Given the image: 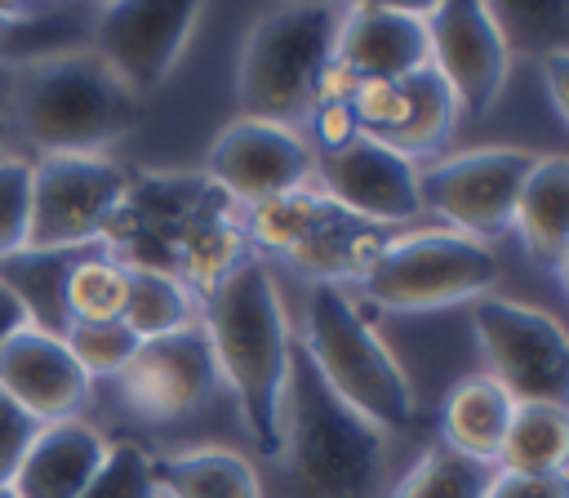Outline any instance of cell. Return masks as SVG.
I'll list each match as a JSON object with an SVG mask.
<instances>
[{
  "instance_id": "cell-41",
  "label": "cell",
  "mask_w": 569,
  "mask_h": 498,
  "mask_svg": "<svg viewBox=\"0 0 569 498\" xmlns=\"http://www.w3.org/2000/svg\"><path fill=\"white\" fill-rule=\"evenodd\" d=\"M556 271H560V285H565V293H569V258H565V262H560Z\"/></svg>"
},
{
  "instance_id": "cell-42",
  "label": "cell",
  "mask_w": 569,
  "mask_h": 498,
  "mask_svg": "<svg viewBox=\"0 0 569 498\" xmlns=\"http://www.w3.org/2000/svg\"><path fill=\"white\" fill-rule=\"evenodd\" d=\"M0 498H13V494H9V489H0Z\"/></svg>"
},
{
  "instance_id": "cell-2",
  "label": "cell",
  "mask_w": 569,
  "mask_h": 498,
  "mask_svg": "<svg viewBox=\"0 0 569 498\" xmlns=\"http://www.w3.org/2000/svg\"><path fill=\"white\" fill-rule=\"evenodd\" d=\"M138 116L142 102L89 44L13 67L9 120L40 156H107Z\"/></svg>"
},
{
  "instance_id": "cell-16",
  "label": "cell",
  "mask_w": 569,
  "mask_h": 498,
  "mask_svg": "<svg viewBox=\"0 0 569 498\" xmlns=\"http://www.w3.org/2000/svg\"><path fill=\"white\" fill-rule=\"evenodd\" d=\"M89 374L76 365L67 342L44 329H22L0 347V391L36 422L80 418L89 400Z\"/></svg>"
},
{
  "instance_id": "cell-17",
  "label": "cell",
  "mask_w": 569,
  "mask_h": 498,
  "mask_svg": "<svg viewBox=\"0 0 569 498\" xmlns=\"http://www.w3.org/2000/svg\"><path fill=\"white\" fill-rule=\"evenodd\" d=\"M431 4H351L338 27V62L356 80H405L431 67Z\"/></svg>"
},
{
  "instance_id": "cell-29",
  "label": "cell",
  "mask_w": 569,
  "mask_h": 498,
  "mask_svg": "<svg viewBox=\"0 0 569 498\" xmlns=\"http://www.w3.org/2000/svg\"><path fill=\"white\" fill-rule=\"evenodd\" d=\"M89 31V22L76 9H40V4H0V62H31L58 49H76V44H58L76 31Z\"/></svg>"
},
{
  "instance_id": "cell-6",
  "label": "cell",
  "mask_w": 569,
  "mask_h": 498,
  "mask_svg": "<svg viewBox=\"0 0 569 498\" xmlns=\"http://www.w3.org/2000/svg\"><path fill=\"white\" fill-rule=\"evenodd\" d=\"M227 213H236V205L209 173H196V169L129 173V191L111 213L98 249L111 253L120 267H151L173 276L182 245L204 222Z\"/></svg>"
},
{
  "instance_id": "cell-14",
  "label": "cell",
  "mask_w": 569,
  "mask_h": 498,
  "mask_svg": "<svg viewBox=\"0 0 569 498\" xmlns=\"http://www.w3.org/2000/svg\"><path fill=\"white\" fill-rule=\"evenodd\" d=\"M124 409H133L147 422H173L191 409H200L218 387V365L204 325L173 329L164 338L138 342L133 360L116 374Z\"/></svg>"
},
{
  "instance_id": "cell-7",
  "label": "cell",
  "mask_w": 569,
  "mask_h": 498,
  "mask_svg": "<svg viewBox=\"0 0 569 498\" xmlns=\"http://www.w3.org/2000/svg\"><path fill=\"white\" fill-rule=\"evenodd\" d=\"M498 253L449 227L391 236L387 249L360 276L365 298L387 311H436L476 302L498 285Z\"/></svg>"
},
{
  "instance_id": "cell-33",
  "label": "cell",
  "mask_w": 569,
  "mask_h": 498,
  "mask_svg": "<svg viewBox=\"0 0 569 498\" xmlns=\"http://www.w3.org/2000/svg\"><path fill=\"white\" fill-rule=\"evenodd\" d=\"M351 116H356L360 133L387 142L405 124V116H409L405 80H360L356 93H351Z\"/></svg>"
},
{
  "instance_id": "cell-5",
  "label": "cell",
  "mask_w": 569,
  "mask_h": 498,
  "mask_svg": "<svg viewBox=\"0 0 569 498\" xmlns=\"http://www.w3.org/2000/svg\"><path fill=\"white\" fill-rule=\"evenodd\" d=\"M342 4H280L267 9L244 44L236 67V98L244 116L293 124L316 107L320 71L338 53Z\"/></svg>"
},
{
  "instance_id": "cell-23",
  "label": "cell",
  "mask_w": 569,
  "mask_h": 498,
  "mask_svg": "<svg viewBox=\"0 0 569 498\" xmlns=\"http://www.w3.org/2000/svg\"><path fill=\"white\" fill-rule=\"evenodd\" d=\"M80 253L84 249H62V253L22 249V253L0 262V280L22 298V307L31 316V329H44V333H58V338L71 329L62 293H67V271Z\"/></svg>"
},
{
  "instance_id": "cell-18",
  "label": "cell",
  "mask_w": 569,
  "mask_h": 498,
  "mask_svg": "<svg viewBox=\"0 0 569 498\" xmlns=\"http://www.w3.org/2000/svg\"><path fill=\"white\" fill-rule=\"evenodd\" d=\"M391 236H396L391 227H378V222L347 213L342 205H333L316 187L307 218H302V231L289 245L284 262L293 271L311 276V285H342V280H360L369 271V262L387 249Z\"/></svg>"
},
{
  "instance_id": "cell-37",
  "label": "cell",
  "mask_w": 569,
  "mask_h": 498,
  "mask_svg": "<svg viewBox=\"0 0 569 498\" xmlns=\"http://www.w3.org/2000/svg\"><path fill=\"white\" fill-rule=\"evenodd\" d=\"M542 84H547L560 120L569 124V44L556 49V53H542Z\"/></svg>"
},
{
  "instance_id": "cell-19",
  "label": "cell",
  "mask_w": 569,
  "mask_h": 498,
  "mask_svg": "<svg viewBox=\"0 0 569 498\" xmlns=\"http://www.w3.org/2000/svg\"><path fill=\"white\" fill-rule=\"evenodd\" d=\"M107 436L84 422V418H62V422H44L36 427L9 494L13 498H80L84 485L98 476V467L107 462Z\"/></svg>"
},
{
  "instance_id": "cell-20",
  "label": "cell",
  "mask_w": 569,
  "mask_h": 498,
  "mask_svg": "<svg viewBox=\"0 0 569 498\" xmlns=\"http://www.w3.org/2000/svg\"><path fill=\"white\" fill-rule=\"evenodd\" d=\"M529 258L542 267H560L569 258V156H538L520 200H516V222Z\"/></svg>"
},
{
  "instance_id": "cell-3",
  "label": "cell",
  "mask_w": 569,
  "mask_h": 498,
  "mask_svg": "<svg viewBox=\"0 0 569 498\" xmlns=\"http://www.w3.org/2000/svg\"><path fill=\"white\" fill-rule=\"evenodd\" d=\"M382 458L387 436L329 391V382L293 338L280 445L293 498H373Z\"/></svg>"
},
{
  "instance_id": "cell-28",
  "label": "cell",
  "mask_w": 569,
  "mask_h": 498,
  "mask_svg": "<svg viewBox=\"0 0 569 498\" xmlns=\"http://www.w3.org/2000/svg\"><path fill=\"white\" fill-rule=\"evenodd\" d=\"M124 289H129V271L102 253V249H84L71 271H67V320L71 325H98V320H120L124 311Z\"/></svg>"
},
{
  "instance_id": "cell-27",
  "label": "cell",
  "mask_w": 569,
  "mask_h": 498,
  "mask_svg": "<svg viewBox=\"0 0 569 498\" xmlns=\"http://www.w3.org/2000/svg\"><path fill=\"white\" fill-rule=\"evenodd\" d=\"M493 476H498V462L467 458L440 440L427 454H418V462L405 471L391 498H485Z\"/></svg>"
},
{
  "instance_id": "cell-4",
  "label": "cell",
  "mask_w": 569,
  "mask_h": 498,
  "mask_svg": "<svg viewBox=\"0 0 569 498\" xmlns=\"http://www.w3.org/2000/svg\"><path fill=\"white\" fill-rule=\"evenodd\" d=\"M298 347L311 356V365L329 382V391L338 400H347L360 418H369L382 436L409 431V422L418 414L413 382L342 285L307 289Z\"/></svg>"
},
{
  "instance_id": "cell-25",
  "label": "cell",
  "mask_w": 569,
  "mask_h": 498,
  "mask_svg": "<svg viewBox=\"0 0 569 498\" xmlns=\"http://www.w3.org/2000/svg\"><path fill=\"white\" fill-rule=\"evenodd\" d=\"M124 271H129V289H124L120 325L133 329L138 342L196 325V293L178 276L151 267H124Z\"/></svg>"
},
{
  "instance_id": "cell-34",
  "label": "cell",
  "mask_w": 569,
  "mask_h": 498,
  "mask_svg": "<svg viewBox=\"0 0 569 498\" xmlns=\"http://www.w3.org/2000/svg\"><path fill=\"white\" fill-rule=\"evenodd\" d=\"M31 436H36V422L0 391V489H9V480H13V471H18V462H22L27 445H31Z\"/></svg>"
},
{
  "instance_id": "cell-15",
  "label": "cell",
  "mask_w": 569,
  "mask_h": 498,
  "mask_svg": "<svg viewBox=\"0 0 569 498\" xmlns=\"http://www.w3.org/2000/svg\"><path fill=\"white\" fill-rule=\"evenodd\" d=\"M316 187L347 213L378 227H400L422 213L418 165L369 133L338 151H316Z\"/></svg>"
},
{
  "instance_id": "cell-10",
  "label": "cell",
  "mask_w": 569,
  "mask_h": 498,
  "mask_svg": "<svg viewBox=\"0 0 569 498\" xmlns=\"http://www.w3.org/2000/svg\"><path fill=\"white\" fill-rule=\"evenodd\" d=\"M533 160L538 156L525 147H471V151L445 156L418 169V200L422 209L445 218L449 231L489 245L493 236L511 231L516 200Z\"/></svg>"
},
{
  "instance_id": "cell-8",
  "label": "cell",
  "mask_w": 569,
  "mask_h": 498,
  "mask_svg": "<svg viewBox=\"0 0 569 498\" xmlns=\"http://www.w3.org/2000/svg\"><path fill=\"white\" fill-rule=\"evenodd\" d=\"M471 329L485 374L516 405L569 409V329L551 311L485 293L471 302Z\"/></svg>"
},
{
  "instance_id": "cell-39",
  "label": "cell",
  "mask_w": 569,
  "mask_h": 498,
  "mask_svg": "<svg viewBox=\"0 0 569 498\" xmlns=\"http://www.w3.org/2000/svg\"><path fill=\"white\" fill-rule=\"evenodd\" d=\"M22 329H31V316H27L22 298L0 280V347H4L9 338H18Z\"/></svg>"
},
{
  "instance_id": "cell-40",
  "label": "cell",
  "mask_w": 569,
  "mask_h": 498,
  "mask_svg": "<svg viewBox=\"0 0 569 498\" xmlns=\"http://www.w3.org/2000/svg\"><path fill=\"white\" fill-rule=\"evenodd\" d=\"M9 98H13V62H0V120H9Z\"/></svg>"
},
{
  "instance_id": "cell-22",
  "label": "cell",
  "mask_w": 569,
  "mask_h": 498,
  "mask_svg": "<svg viewBox=\"0 0 569 498\" xmlns=\"http://www.w3.org/2000/svg\"><path fill=\"white\" fill-rule=\"evenodd\" d=\"M156 485L169 498H262L258 471L244 454L204 445V449H182L151 458Z\"/></svg>"
},
{
  "instance_id": "cell-11",
  "label": "cell",
  "mask_w": 569,
  "mask_h": 498,
  "mask_svg": "<svg viewBox=\"0 0 569 498\" xmlns=\"http://www.w3.org/2000/svg\"><path fill=\"white\" fill-rule=\"evenodd\" d=\"M431 67L458 102V120H485L502 98L511 71V44L493 18V4L445 0L427 9Z\"/></svg>"
},
{
  "instance_id": "cell-36",
  "label": "cell",
  "mask_w": 569,
  "mask_h": 498,
  "mask_svg": "<svg viewBox=\"0 0 569 498\" xmlns=\"http://www.w3.org/2000/svg\"><path fill=\"white\" fill-rule=\"evenodd\" d=\"M485 498H569V471H547V476L498 471Z\"/></svg>"
},
{
  "instance_id": "cell-35",
  "label": "cell",
  "mask_w": 569,
  "mask_h": 498,
  "mask_svg": "<svg viewBox=\"0 0 569 498\" xmlns=\"http://www.w3.org/2000/svg\"><path fill=\"white\" fill-rule=\"evenodd\" d=\"M307 120H311V138H307L311 151H338L351 138H360V124L351 116V102H316L307 111Z\"/></svg>"
},
{
  "instance_id": "cell-21",
  "label": "cell",
  "mask_w": 569,
  "mask_h": 498,
  "mask_svg": "<svg viewBox=\"0 0 569 498\" xmlns=\"http://www.w3.org/2000/svg\"><path fill=\"white\" fill-rule=\"evenodd\" d=\"M511 414H516V400L489 374H471V378L453 382L445 405H440L445 445L467 454V458L498 462V449H502V436L511 427Z\"/></svg>"
},
{
  "instance_id": "cell-1",
  "label": "cell",
  "mask_w": 569,
  "mask_h": 498,
  "mask_svg": "<svg viewBox=\"0 0 569 498\" xmlns=\"http://www.w3.org/2000/svg\"><path fill=\"white\" fill-rule=\"evenodd\" d=\"M204 302V333L213 347L218 382L231 387L240 422L258 458L280 462L284 445V387L293 360V329L280 285L262 258L236 267Z\"/></svg>"
},
{
  "instance_id": "cell-9",
  "label": "cell",
  "mask_w": 569,
  "mask_h": 498,
  "mask_svg": "<svg viewBox=\"0 0 569 498\" xmlns=\"http://www.w3.org/2000/svg\"><path fill=\"white\" fill-rule=\"evenodd\" d=\"M129 191V169L111 156H40L31 160V231L27 249L62 253L102 240Z\"/></svg>"
},
{
  "instance_id": "cell-24",
  "label": "cell",
  "mask_w": 569,
  "mask_h": 498,
  "mask_svg": "<svg viewBox=\"0 0 569 498\" xmlns=\"http://www.w3.org/2000/svg\"><path fill=\"white\" fill-rule=\"evenodd\" d=\"M498 471H525V476L569 471V409L516 405L498 449Z\"/></svg>"
},
{
  "instance_id": "cell-13",
  "label": "cell",
  "mask_w": 569,
  "mask_h": 498,
  "mask_svg": "<svg viewBox=\"0 0 569 498\" xmlns=\"http://www.w3.org/2000/svg\"><path fill=\"white\" fill-rule=\"evenodd\" d=\"M196 22H200V4H142V0L102 4L89 18V36H93L89 49L142 102L169 80Z\"/></svg>"
},
{
  "instance_id": "cell-43",
  "label": "cell",
  "mask_w": 569,
  "mask_h": 498,
  "mask_svg": "<svg viewBox=\"0 0 569 498\" xmlns=\"http://www.w3.org/2000/svg\"><path fill=\"white\" fill-rule=\"evenodd\" d=\"M156 498H169V494H156Z\"/></svg>"
},
{
  "instance_id": "cell-38",
  "label": "cell",
  "mask_w": 569,
  "mask_h": 498,
  "mask_svg": "<svg viewBox=\"0 0 569 498\" xmlns=\"http://www.w3.org/2000/svg\"><path fill=\"white\" fill-rule=\"evenodd\" d=\"M356 76L333 58L325 71H320V84H316V102H351V93H356Z\"/></svg>"
},
{
  "instance_id": "cell-12",
  "label": "cell",
  "mask_w": 569,
  "mask_h": 498,
  "mask_svg": "<svg viewBox=\"0 0 569 498\" xmlns=\"http://www.w3.org/2000/svg\"><path fill=\"white\" fill-rule=\"evenodd\" d=\"M204 173L231 196L236 209H253L298 187H316V151L293 124L240 116L218 129Z\"/></svg>"
},
{
  "instance_id": "cell-30",
  "label": "cell",
  "mask_w": 569,
  "mask_h": 498,
  "mask_svg": "<svg viewBox=\"0 0 569 498\" xmlns=\"http://www.w3.org/2000/svg\"><path fill=\"white\" fill-rule=\"evenodd\" d=\"M67 351L76 356V365L89 374V378H116L133 351H138V338L133 329H124L120 320H98V325H71L62 333Z\"/></svg>"
},
{
  "instance_id": "cell-26",
  "label": "cell",
  "mask_w": 569,
  "mask_h": 498,
  "mask_svg": "<svg viewBox=\"0 0 569 498\" xmlns=\"http://www.w3.org/2000/svg\"><path fill=\"white\" fill-rule=\"evenodd\" d=\"M405 93H409V116L387 138V147L418 165V156H431L458 129V102H453L449 84L436 76V67H422V71L405 76Z\"/></svg>"
},
{
  "instance_id": "cell-31",
  "label": "cell",
  "mask_w": 569,
  "mask_h": 498,
  "mask_svg": "<svg viewBox=\"0 0 569 498\" xmlns=\"http://www.w3.org/2000/svg\"><path fill=\"white\" fill-rule=\"evenodd\" d=\"M160 485H156V467H151V454L133 440H120L107 449V462L98 467V476L84 485L80 498H156Z\"/></svg>"
},
{
  "instance_id": "cell-32",
  "label": "cell",
  "mask_w": 569,
  "mask_h": 498,
  "mask_svg": "<svg viewBox=\"0 0 569 498\" xmlns=\"http://www.w3.org/2000/svg\"><path fill=\"white\" fill-rule=\"evenodd\" d=\"M31 231V160L0 151V262L27 249Z\"/></svg>"
}]
</instances>
